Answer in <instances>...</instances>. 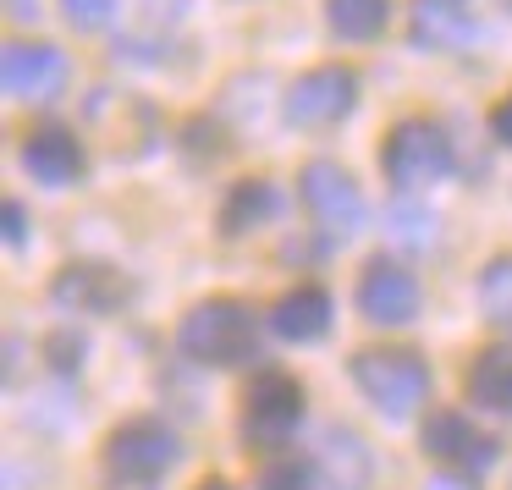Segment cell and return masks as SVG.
<instances>
[{
    "label": "cell",
    "instance_id": "obj_1",
    "mask_svg": "<svg viewBox=\"0 0 512 490\" xmlns=\"http://www.w3.org/2000/svg\"><path fill=\"white\" fill-rule=\"evenodd\" d=\"M177 353L210 369H237L259 353V320L237 298H210L177 325Z\"/></svg>",
    "mask_w": 512,
    "mask_h": 490
},
{
    "label": "cell",
    "instance_id": "obj_2",
    "mask_svg": "<svg viewBox=\"0 0 512 490\" xmlns=\"http://www.w3.org/2000/svg\"><path fill=\"white\" fill-rule=\"evenodd\" d=\"M177 457H182L177 430H166L160 419H127L105 441V479L122 490H155L177 468Z\"/></svg>",
    "mask_w": 512,
    "mask_h": 490
},
{
    "label": "cell",
    "instance_id": "obj_3",
    "mask_svg": "<svg viewBox=\"0 0 512 490\" xmlns=\"http://www.w3.org/2000/svg\"><path fill=\"white\" fill-rule=\"evenodd\" d=\"M353 386L364 391V402L386 419H413L430 397V369L419 364V353L402 347H369L353 358Z\"/></svg>",
    "mask_w": 512,
    "mask_h": 490
},
{
    "label": "cell",
    "instance_id": "obj_4",
    "mask_svg": "<svg viewBox=\"0 0 512 490\" xmlns=\"http://www.w3.org/2000/svg\"><path fill=\"white\" fill-rule=\"evenodd\" d=\"M380 171H386V182L402 193H419V188H430V182H441L446 171H452V138H446V127L424 122V116L397 122L380 138Z\"/></svg>",
    "mask_w": 512,
    "mask_h": 490
},
{
    "label": "cell",
    "instance_id": "obj_5",
    "mask_svg": "<svg viewBox=\"0 0 512 490\" xmlns=\"http://www.w3.org/2000/svg\"><path fill=\"white\" fill-rule=\"evenodd\" d=\"M303 210L314 215V226H325V237H358L364 232V193H358L353 171H342L336 160H309L298 177Z\"/></svg>",
    "mask_w": 512,
    "mask_h": 490
},
{
    "label": "cell",
    "instance_id": "obj_6",
    "mask_svg": "<svg viewBox=\"0 0 512 490\" xmlns=\"http://www.w3.org/2000/svg\"><path fill=\"white\" fill-rule=\"evenodd\" d=\"M303 419V386L292 375H259L243 397V435L259 446H287Z\"/></svg>",
    "mask_w": 512,
    "mask_h": 490
},
{
    "label": "cell",
    "instance_id": "obj_7",
    "mask_svg": "<svg viewBox=\"0 0 512 490\" xmlns=\"http://www.w3.org/2000/svg\"><path fill=\"white\" fill-rule=\"evenodd\" d=\"M358 105V78L347 67H314L287 89V122L292 127H336Z\"/></svg>",
    "mask_w": 512,
    "mask_h": 490
},
{
    "label": "cell",
    "instance_id": "obj_8",
    "mask_svg": "<svg viewBox=\"0 0 512 490\" xmlns=\"http://www.w3.org/2000/svg\"><path fill=\"white\" fill-rule=\"evenodd\" d=\"M424 452H430L435 463L457 468V474H485V468H496L501 441L479 430L468 413L441 408V413H430V419H424Z\"/></svg>",
    "mask_w": 512,
    "mask_h": 490
},
{
    "label": "cell",
    "instance_id": "obj_9",
    "mask_svg": "<svg viewBox=\"0 0 512 490\" xmlns=\"http://www.w3.org/2000/svg\"><path fill=\"white\" fill-rule=\"evenodd\" d=\"M67 56H61L56 45H28V39H17V45H6V61H0V83H6V94L12 100H28V105H50L61 89H67Z\"/></svg>",
    "mask_w": 512,
    "mask_h": 490
},
{
    "label": "cell",
    "instance_id": "obj_10",
    "mask_svg": "<svg viewBox=\"0 0 512 490\" xmlns=\"http://www.w3.org/2000/svg\"><path fill=\"white\" fill-rule=\"evenodd\" d=\"M50 298L67 314H116L133 298V281H127L122 270L100 265V259H78V265H67L50 281Z\"/></svg>",
    "mask_w": 512,
    "mask_h": 490
},
{
    "label": "cell",
    "instance_id": "obj_11",
    "mask_svg": "<svg viewBox=\"0 0 512 490\" xmlns=\"http://www.w3.org/2000/svg\"><path fill=\"white\" fill-rule=\"evenodd\" d=\"M358 309L369 325H408L419 314V281L397 259H369L358 276Z\"/></svg>",
    "mask_w": 512,
    "mask_h": 490
},
{
    "label": "cell",
    "instance_id": "obj_12",
    "mask_svg": "<svg viewBox=\"0 0 512 490\" xmlns=\"http://www.w3.org/2000/svg\"><path fill=\"white\" fill-rule=\"evenodd\" d=\"M314 474H320L325 490H369L375 479V457H369L364 435L358 430H320V446H314Z\"/></svg>",
    "mask_w": 512,
    "mask_h": 490
},
{
    "label": "cell",
    "instance_id": "obj_13",
    "mask_svg": "<svg viewBox=\"0 0 512 490\" xmlns=\"http://www.w3.org/2000/svg\"><path fill=\"white\" fill-rule=\"evenodd\" d=\"M23 166L34 182L45 188H72L83 177V144L67 133V127H34L23 144Z\"/></svg>",
    "mask_w": 512,
    "mask_h": 490
},
{
    "label": "cell",
    "instance_id": "obj_14",
    "mask_svg": "<svg viewBox=\"0 0 512 490\" xmlns=\"http://www.w3.org/2000/svg\"><path fill=\"white\" fill-rule=\"evenodd\" d=\"M408 39H413L419 50L446 56V50H463L468 39H474V17L463 12V0H413Z\"/></svg>",
    "mask_w": 512,
    "mask_h": 490
},
{
    "label": "cell",
    "instance_id": "obj_15",
    "mask_svg": "<svg viewBox=\"0 0 512 490\" xmlns=\"http://www.w3.org/2000/svg\"><path fill=\"white\" fill-rule=\"evenodd\" d=\"M270 331L281 342H320L331 331V292L325 287H292L287 298L270 309Z\"/></svg>",
    "mask_w": 512,
    "mask_h": 490
},
{
    "label": "cell",
    "instance_id": "obj_16",
    "mask_svg": "<svg viewBox=\"0 0 512 490\" xmlns=\"http://www.w3.org/2000/svg\"><path fill=\"white\" fill-rule=\"evenodd\" d=\"M463 391H468V402H479L485 413L512 419V347H485V353H474V364H468V375H463Z\"/></svg>",
    "mask_w": 512,
    "mask_h": 490
},
{
    "label": "cell",
    "instance_id": "obj_17",
    "mask_svg": "<svg viewBox=\"0 0 512 490\" xmlns=\"http://www.w3.org/2000/svg\"><path fill=\"white\" fill-rule=\"evenodd\" d=\"M270 215H276V188H270L265 177H243L221 204V232L226 237H248L254 226H265Z\"/></svg>",
    "mask_w": 512,
    "mask_h": 490
},
{
    "label": "cell",
    "instance_id": "obj_18",
    "mask_svg": "<svg viewBox=\"0 0 512 490\" xmlns=\"http://www.w3.org/2000/svg\"><path fill=\"white\" fill-rule=\"evenodd\" d=\"M325 23H331V34L347 39V45H369V39L386 34L391 0H325Z\"/></svg>",
    "mask_w": 512,
    "mask_h": 490
},
{
    "label": "cell",
    "instance_id": "obj_19",
    "mask_svg": "<svg viewBox=\"0 0 512 490\" xmlns=\"http://www.w3.org/2000/svg\"><path fill=\"white\" fill-rule=\"evenodd\" d=\"M479 309L496 331L512 336V254H496L479 270Z\"/></svg>",
    "mask_w": 512,
    "mask_h": 490
},
{
    "label": "cell",
    "instance_id": "obj_20",
    "mask_svg": "<svg viewBox=\"0 0 512 490\" xmlns=\"http://www.w3.org/2000/svg\"><path fill=\"white\" fill-rule=\"evenodd\" d=\"M386 226H391V237H397V243L430 248V243H435V226H441V221H435L430 210H419V204H391Z\"/></svg>",
    "mask_w": 512,
    "mask_h": 490
},
{
    "label": "cell",
    "instance_id": "obj_21",
    "mask_svg": "<svg viewBox=\"0 0 512 490\" xmlns=\"http://www.w3.org/2000/svg\"><path fill=\"white\" fill-rule=\"evenodd\" d=\"M259 490H320V474L303 457H276L259 468Z\"/></svg>",
    "mask_w": 512,
    "mask_h": 490
},
{
    "label": "cell",
    "instance_id": "obj_22",
    "mask_svg": "<svg viewBox=\"0 0 512 490\" xmlns=\"http://www.w3.org/2000/svg\"><path fill=\"white\" fill-rule=\"evenodd\" d=\"M61 17L72 28H83V34H94V28H105L116 17V0H61Z\"/></svg>",
    "mask_w": 512,
    "mask_h": 490
},
{
    "label": "cell",
    "instance_id": "obj_23",
    "mask_svg": "<svg viewBox=\"0 0 512 490\" xmlns=\"http://www.w3.org/2000/svg\"><path fill=\"white\" fill-rule=\"evenodd\" d=\"M490 138L512 149V94H501V100H496V111H490Z\"/></svg>",
    "mask_w": 512,
    "mask_h": 490
},
{
    "label": "cell",
    "instance_id": "obj_24",
    "mask_svg": "<svg viewBox=\"0 0 512 490\" xmlns=\"http://www.w3.org/2000/svg\"><path fill=\"white\" fill-rule=\"evenodd\" d=\"M6 243H23V204L6 199Z\"/></svg>",
    "mask_w": 512,
    "mask_h": 490
},
{
    "label": "cell",
    "instance_id": "obj_25",
    "mask_svg": "<svg viewBox=\"0 0 512 490\" xmlns=\"http://www.w3.org/2000/svg\"><path fill=\"white\" fill-rule=\"evenodd\" d=\"M424 490H474V485H468V474H435Z\"/></svg>",
    "mask_w": 512,
    "mask_h": 490
},
{
    "label": "cell",
    "instance_id": "obj_26",
    "mask_svg": "<svg viewBox=\"0 0 512 490\" xmlns=\"http://www.w3.org/2000/svg\"><path fill=\"white\" fill-rule=\"evenodd\" d=\"M12 17H17V23H34L39 6H34V0H12Z\"/></svg>",
    "mask_w": 512,
    "mask_h": 490
},
{
    "label": "cell",
    "instance_id": "obj_27",
    "mask_svg": "<svg viewBox=\"0 0 512 490\" xmlns=\"http://www.w3.org/2000/svg\"><path fill=\"white\" fill-rule=\"evenodd\" d=\"M193 490H232L226 479H204V485H193Z\"/></svg>",
    "mask_w": 512,
    "mask_h": 490
},
{
    "label": "cell",
    "instance_id": "obj_28",
    "mask_svg": "<svg viewBox=\"0 0 512 490\" xmlns=\"http://www.w3.org/2000/svg\"><path fill=\"white\" fill-rule=\"evenodd\" d=\"M507 6H512V0H507Z\"/></svg>",
    "mask_w": 512,
    "mask_h": 490
}]
</instances>
